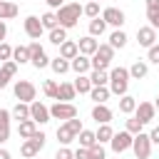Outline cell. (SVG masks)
<instances>
[{
    "mask_svg": "<svg viewBox=\"0 0 159 159\" xmlns=\"http://www.w3.org/2000/svg\"><path fill=\"white\" fill-rule=\"evenodd\" d=\"M10 77H12V75H10V72H7L5 67H0V89H2V87H7V82H10Z\"/></svg>",
    "mask_w": 159,
    "mask_h": 159,
    "instance_id": "46",
    "label": "cell"
},
{
    "mask_svg": "<svg viewBox=\"0 0 159 159\" xmlns=\"http://www.w3.org/2000/svg\"><path fill=\"white\" fill-rule=\"evenodd\" d=\"M84 15H87V17H92V20H94V17H99V2L89 0V2L84 5Z\"/></svg>",
    "mask_w": 159,
    "mask_h": 159,
    "instance_id": "38",
    "label": "cell"
},
{
    "mask_svg": "<svg viewBox=\"0 0 159 159\" xmlns=\"http://www.w3.org/2000/svg\"><path fill=\"white\" fill-rule=\"evenodd\" d=\"M7 137H10V132H0V142H7Z\"/></svg>",
    "mask_w": 159,
    "mask_h": 159,
    "instance_id": "53",
    "label": "cell"
},
{
    "mask_svg": "<svg viewBox=\"0 0 159 159\" xmlns=\"http://www.w3.org/2000/svg\"><path fill=\"white\" fill-rule=\"evenodd\" d=\"M89 154H92V159H107V152H104L102 144H94V147L89 149Z\"/></svg>",
    "mask_w": 159,
    "mask_h": 159,
    "instance_id": "42",
    "label": "cell"
},
{
    "mask_svg": "<svg viewBox=\"0 0 159 159\" xmlns=\"http://www.w3.org/2000/svg\"><path fill=\"white\" fill-rule=\"evenodd\" d=\"M149 62L159 65V45H152V47H149Z\"/></svg>",
    "mask_w": 159,
    "mask_h": 159,
    "instance_id": "45",
    "label": "cell"
},
{
    "mask_svg": "<svg viewBox=\"0 0 159 159\" xmlns=\"http://www.w3.org/2000/svg\"><path fill=\"white\" fill-rule=\"evenodd\" d=\"M109 45H112L114 50H122V47L127 45V32H122V30H114V32L109 35Z\"/></svg>",
    "mask_w": 159,
    "mask_h": 159,
    "instance_id": "32",
    "label": "cell"
},
{
    "mask_svg": "<svg viewBox=\"0 0 159 159\" xmlns=\"http://www.w3.org/2000/svg\"><path fill=\"white\" fill-rule=\"evenodd\" d=\"M77 139H80V147H84V149H92V147L97 144V134L89 132V129H82V132L77 134Z\"/></svg>",
    "mask_w": 159,
    "mask_h": 159,
    "instance_id": "25",
    "label": "cell"
},
{
    "mask_svg": "<svg viewBox=\"0 0 159 159\" xmlns=\"http://www.w3.org/2000/svg\"><path fill=\"white\" fill-rule=\"evenodd\" d=\"M147 20H149V25L157 30V27H159V10H147Z\"/></svg>",
    "mask_w": 159,
    "mask_h": 159,
    "instance_id": "43",
    "label": "cell"
},
{
    "mask_svg": "<svg viewBox=\"0 0 159 159\" xmlns=\"http://www.w3.org/2000/svg\"><path fill=\"white\" fill-rule=\"evenodd\" d=\"M102 20H104L107 25H114L117 30L127 22V20H124V12H122V10H117V7H107V10L102 12Z\"/></svg>",
    "mask_w": 159,
    "mask_h": 159,
    "instance_id": "15",
    "label": "cell"
},
{
    "mask_svg": "<svg viewBox=\"0 0 159 159\" xmlns=\"http://www.w3.org/2000/svg\"><path fill=\"white\" fill-rule=\"evenodd\" d=\"M55 159H75V152H72V149H67V147H62V149H57Z\"/></svg>",
    "mask_w": 159,
    "mask_h": 159,
    "instance_id": "44",
    "label": "cell"
},
{
    "mask_svg": "<svg viewBox=\"0 0 159 159\" xmlns=\"http://www.w3.org/2000/svg\"><path fill=\"white\" fill-rule=\"evenodd\" d=\"M0 2H2V0H0Z\"/></svg>",
    "mask_w": 159,
    "mask_h": 159,
    "instance_id": "56",
    "label": "cell"
},
{
    "mask_svg": "<svg viewBox=\"0 0 159 159\" xmlns=\"http://www.w3.org/2000/svg\"><path fill=\"white\" fill-rule=\"evenodd\" d=\"M15 15H17V5L2 0V2H0V20H10V17H15Z\"/></svg>",
    "mask_w": 159,
    "mask_h": 159,
    "instance_id": "31",
    "label": "cell"
},
{
    "mask_svg": "<svg viewBox=\"0 0 159 159\" xmlns=\"http://www.w3.org/2000/svg\"><path fill=\"white\" fill-rule=\"evenodd\" d=\"M149 75V67H147V62H134L132 67H129V77H134V80H144Z\"/></svg>",
    "mask_w": 159,
    "mask_h": 159,
    "instance_id": "26",
    "label": "cell"
},
{
    "mask_svg": "<svg viewBox=\"0 0 159 159\" xmlns=\"http://www.w3.org/2000/svg\"><path fill=\"white\" fill-rule=\"evenodd\" d=\"M70 67H72V72L84 75V72H89V70H92V60H89L87 55H77V57L70 62Z\"/></svg>",
    "mask_w": 159,
    "mask_h": 159,
    "instance_id": "18",
    "label": "cell"
},
{
    "mask_svg": "<svg viewBox=\"0 0 159 159\" xmlns=\"http://www.w3.org/2000/svg\"><path fill=\"white\" fill-rule=\"evenodd\" d=\"M112 117H114V114H112V109H109L107 104H94V107H92V119H94L97 124H109Z\"/></svg>",
    "mask_w": 159,
    "mask_h": 159,
    "instance_id": "16",
    "label": "cell"
},
{
    "mask_svg": "<svg viewBox=\"0 0 159 159\" xmlns=\"http://www.w3.org/2000/svg\"><path fill=\"white\" fill-rule=\"evenodd\" d=\"M12 60H15L17 65L30 62V47H27V45H17V47H12Z\"/></svg>",
    "mask_w": 159,
    "mask_h": 159,
    "instance_id": "22",
    "label": "cell"
},
{
    "mask_svg": "<svg viewBox=\"0 0 159 159\" xmlns=\"http://www.w3.org/2000/svg\"><path fill=\"white\" fill-rule=\"evenodd\" d=\"M154 109H159V97H157V99H154Z\"/></svg>",
    "mask_w": 159,
    "mask_h": 159,
    "instance_id": "54",
    "label": "cell"
},
{
    "mask_svg": "<svg viewBox=\"0 0 159 159\" xmlns=\"http://www.w3.org/2000/svg\"><path fill=\"white\" fill-rule=\"evenodd\" d=\"M129 87V70L127 67H114L109 72V92L117 97H124Z\"/></svg>",
    "mask_w": 159,
    "mask_h": 159,
    "instance_id": "2",
    "label": "cell"
},
{
    "mask_svg": "<svg viewBox=\"0 0 159 159\" xmlns=\"http://www.w3.org/2000/svg\"><path fill=\"white\" fill-rule=\"evenodd\" d=\"M147 10H159V0H147Z\"/></svg>",
    "mask_w": 159,
    "mask_h": 159,
    "instance_id": "51",
    "label": "cell"
},
{
    "mask_svg": "<svg viewBox=\"0 0 159 159\" xmlns=\"http://www.w3.org/2000/svg\"><path fill=\"white\" fill-rule=\"evenodd\" d=\"M104 30H107V22H104L102 17H94V20H89V35H92V37H97V35H104Z\"/></svg>",
    "mask_w": 159,
    "mask_h": 159,
    "instance_id": "33",
    "label": "cell"
},
{
    "mask_svg": "<svg viewBox=\"0 0 159 159\" xmlns=\"http://www.w3.org/2000/svg\"><path fill=\"white\" fill-rule=\"evenodd\" d=\"M77 55H80V45H77V42L65 40V42L60 45V57H65V60H70V62H72Z\"/></svg>",
    "mask_w": 159,
    "mask_h": 159,
    "instance_id": "19",
    "label": "cell"
},
{
    "mask_svg": "<svg viewBox=\"0 0 159 159\" xmlns=\"http://www.w3.org/2000/svg\"><path fill=\"white\" fill-rule=\"evenodd\" d=\"M50 114L55 117V119H75L77 117V107L72 104V102H55L52 107H50Z\"/></svg>",
    "mask_w": 159,
    "mask_h": 159,
    "instance_id": "9",
    "label": "cell"
},
{
    "mask_svg": "<svg viewBox=\"0 0 159 159\" xmlns=\"http://www.w3.org/2000/svg\"><path fill=\"white\" fill-rule=\"evenodd\" d=\"M45 142H47V137H45V132H35L30 139H25L22 142V147H20V154L25 157V159H32L42 147H45Z\"/></svg>",
    "mask_w": 159,
    "mask_h": 159,
    "instance_id": "4",
    "label": "cell"
},
{
    "mask_svg": "<svg viewBox=\"0 0 159 159\" xmlns=\"http://www.w3.org/2000/svg\"><path fill=\"white\" fill-rule=\"evenodd\" d=\"M40 22H42L45 30H55V27H60V22H57V12H45V15L40 17Z\"/></svg>",
    "mask_w": 159,
    "mask_h": 159,
    "instance_id": "35",
    "label": "cell"
},
{
    "mask_svg": "<svg viewBox=\"0 0 159 159\" xmlns=\"http://www.w3.org/2000/svg\"><path fill=\"white\" fill-rule=\"evenodd\" d=\"M57 87H60V84H57L55 80H45V82H42V92H45L47 97H52V99L57 97Z\"/></svg>",
    "mask_w": 159,
    "mask_h": 159,
    "instance_id": "37",
    "label": "cell"
},
{
    "mask_svg": "<svg viewBox=\"0 0 159 159\" xmlns=\"http://www.w3.org/2000/svg\"><path fill=\"white\" fill-rule=\"evenodd\" d=\"M77 45H80V55H87V57H92V55H94V52L99 50V42H97V40L92 37V35L82 37V40H80Z\"/></svg>",
    "mask_w": 159,
    "mask_h": 159,
    "instance_id": "17",
    "label": "cell"
},
{
    "mask_svg": "<svg viewBox=\"0 0 159 159\" xmlns=\"http://www.w3.org/2000/svg\"><path fill=\"white\" fill-rule=\"evenodd\" d=\"M45 2H47L50 7H57V10H60V7L65 5V0H45Z\"/></svg>",
    "mask_w": 159,
    "mask_h": 159,
    "instance_id": "50",
    "label": "cell"
},
{
    "mask_svg": "<svg viewBox=\"0 0 159 159\" xmlns=\"http://www.w3.org/2000/svg\"><path fill=\"white\" fill-rule=\"evenodd\" d=\"M94 134H97V144H104V142H112L114 129H112L109 124H99V129H97Z\"/></svg>",
    "mask_w": 159,
    "mask_h": 159,
    "instance_id": "30",
    "label": "cell"
},
{
    "mask_svg": "<svg viewBox=\"0 0 159 159\" xmlns=\"http://www.w3.org/2000/svg\"><path fill=\"white\" fill-rule=\"evenodd\" d=\"M65 40H67V30H65V27H55V30H50V42H52V45L60 47Z\"/></svg>",
    "mask_w": 159,
    "mask_h": 159,
    "instance_id": "36",
    "label": "cell"
},
{
    "mask_svg": "<svg viewBox=\"0 0 159 159\" xmlns=\"http://www.w3.org/2000/svg\"><path fill=\"white\" fill-rule=\"evenodd\" d=\"M137 42L142 45V47H152V45H157V30L152 27V25H147V27H139L137 30Z\"/></svg>",
    "mask_w": 159,
    "mask_h": 159,
    "instance_id": "13",
    "label": "cell"
},
{
    "mask_svg": "<svg viewBox=\"0 0 159 159\" xmlns=\"http://www.w3.org/2000/svg\"><path fill=\"white\" fill-rule=\"evenodd\" d=\"M75 89H77L80 94H87V92H92V82H89V77H84V75H77V80H75Z\"/></svg>",
    "mask_w": 159,
    "mask_h": 159,
    "instance_id": "34",
    "label": "cell"
},
{
    "mask_svg": "<svg viewBox=\"0 0 159 159\" xmlns=\"http://www.w3.org/2000/svg\"><path fill=\"white\" fill-rule=\"evenodd\" d=\"M132 142H134V134H129L127 129L124 132H114V137H112V152L119 157L122 152H127V149H132Z\"/></svg>",
    "mask_w": 159,
    "mask_h": 159,
    "instance_id": "10",
    "label": "cell"
},
{
    "mask_svg": "<svg viewBox=\"0 0 159 159\" xmlns=\"http://www.w3.org/2000/svg\"><path fill=\"white\" fill-rule=\"evenodd\" d=\"M27 47H30V62H32V67H35V70H42V67H47V65L52 62V60L45 55V50H42V45H40L37 40H35V42H30Z\"/></svg>",
    "mask_w": 159,
    "mask_h": 159,
    "instance_id": "8",
    "label": "cell"
},
{
    "mask_svg": "<svg viewBox=\"0 0 159 159\" xmlns=\"http://www.w3.org/2000/svg\"><path fill=\"white\" fill-rule=\"evenodd\" d=\"M94 2H99V0H94Z\"/></svg>",
    "mask_w": 159,
    "mask_h": 159,
    "instance_id": "55",
    "label": "cell"
},
{
    "mask_svg": "<svg viewBox=\"0 0 159 159\" xmlns=\"http://www.w3.org/2000/svg\"><path fill=\"white\" fill-rule=\"evenodd\" d=\"M0 60H2V62L12 60V47H10L7 42H0Z\"/></svg>",
    "mask_w": 159,
    "mask_h": 159,
    "instance_id": "41",
    "label": "cell"
},
{
    "mask_svg": "<svg viewBox=\"0 0 159 159\" xmlns=\"http://www.w3.org/2000/svg\"><path fill=\"white\" fill-rule=\"evenodd\" d=\"M109 87H92V92H89V97L97 102V104H104L107 99H109Z\"/></svg>",
    "mask_w": 159,
    "mask_h": 159,
    "instance_id": "29",
    "label": "cell"
},
{
    "mask_svg": "<svg viewBox=\"0 0 159 159\" xmlns=\"http://www.w3.org/2000/svg\"><path fill=\"white\" fill-rule=\"evenodd\" d=\"M149 139H152V144H159V127H154L149 132Z\"/></svg>",
    "mask_w": 159,
    "mask_h": 159,
    "instance_id": "48",
    "label": "cell"
},
{
    "mask_svg": "<svg viewBox=\"0 0 159 159\" xmlns=\"http://www.w3.org/2000/svg\"><path fill=\"white\" fill-rule=\"evenodd\" d=\"M154 114H157V109H154V104H152V102H139V104H137L134 117H137L142 124H149V122L154 119Z\"/></svg>",
    "mask_w": 159,
    "mask_h": 159,
    "instance_id": "14",
    "label": "cell"
},
{
    "mask_svg": "<svg viewBox=\"0 0 159 159\" xmlns=\"http://www.w3.org/2000/svg\"><path fill=\"white\" fill-rule=\"evenodd\" d=\"M0 159H10V152L7 149H0Z\"/></svg>",
    "mask_w": 159,
    "mask_h": 159,
    "instance_id": "52",
    "label": "cell"
},
{
    "mask_svg": "<svg viewBox=\"0 0 159 159\" xmlns=\"http://www.w3.org/2000/svg\"><path fill=\"white\" fill-rule=\"evenodd\" d=\"M142 127H144V124H142V122H139L137 117H132V119H127V132H129V134H134V137H137V134L142 132Z\"/></svg>",
    "mask_w": 159,
    "mask_h": 159,
    "instance_id": "39",
    "label": "cell"
},
{
    "mask_svg": "<svg viewBox=\"0 0 159 159\" xmlns=\"http://www.w3.org/2000/svg\"><path fill=\"white\" fill-rule=\"evenodd\" d=\"M82 132V122L75 117V119H67L65 124H60L57 127V139H60V144L62 147H67L72 139H77V134Z\"/></svg>",
    "mask_w": 159,
    "mask_h": 159,
    "instance_id": "3",
    "label": "cell"
},
{
    "mask_svg": "<svg viewBox=\"0 0 159 159\" xmlns=\"http://www.w3.org/2000/svg\"><path fill=\"white\" fill-rule=\"evenodd\" d=\"M132 149H134L137 159H149V154H152V139H149V134L139 132L134 137V142H132Z\"/></svg>",
    "mask_w": 159,
    "mask_h": 159,
    "instance_id": "7",
    "label": "cell"
},
{
    "mask_svg": "<svg viewBox=\"0 0 159 159\" xmlns=\"http://www.w3.org/2000/svg\"><path fill=\"white\" fill-rule=\"evenodd\" d=\"M75 159H92V154H89V149H84V147H80V149L75 152Z\"/></svg>",
    "mask_w": 159,
    "mask_h": 159,
    "instance_id": "47",
    "label": "cell"
},
{
    "mask_svg": "<svg viewBox=\"0 0 159 159\" xmlns=\"http://www.w3.org/2000/svg\"><path fill=\"white\" fill-rule=\"evenodd\" d=\"M50 117H52V114H50V107H45L42 102L35 99V102L30 104V119H32L35 124H47Z\"/></svg>",
    "mask_w": 159,
    "mask_h": 159,
    "instance_id": "11",
    "label": "cell"
},
{
    "mask_svg": "<svg viewBox=\"0 0 159 159\" xmlns=\"http://www.w3.org/2000/svg\"><path fill=\"white\" fill-rule=\"evenodd\" d=\"M89 82H92V87H107V82H109V72H104V70H92Z\"/></svg>",
    "mask_w": 159,
    "mask_h": 159,
    "instance_id": "23",
    "label": "cell"
},
{
    "mask_svg": "<svg viewBox=\"0 0 159 159\" xmlns=\"http://www.w3.org/2000/svg\"><path fill=\"white\" fill-rule=\"evenodd\" d=\"M80 15H84V7L80 2H67V5H62L57 10V22H60V27L70 30V27H75L80 22Z\"/></svg>",
    "mask_w": 159,
    "mask_h": 159,
    "instance_id": "1",
    "label": "cell"
},
{
    "mask_svg": "<svg viewBox=\"0 0 159 159\" xmlns=\"http://www.w3.org/2000/svg\"><path fill=\"white\" fill-rule=\"evenodd\" d=\"M112 60H114V47L112 45H99V50L92 55V70H104L107 72Z\"/></svg>",
    "mask_w": 159,
    "mask_h": 159,
    "instance_id": "5",
    "label": "cell"
},
{
    "mask_svg": "<svg viewBox=\"0 0 159 159\" xmlns=\"http://www.w3.org/2000/svg\"><path fill=\"white\" fill-rule=\"evenodd\" d=\"M5 35H7V25L5 20H0V42H5Z\"/></svg>",
    "mask_w": 159,
    "mask_h": 159,
    "instance_id": "49",
    "label": "cell"
},
{
    "mask_svg": "<svg viewBox=\"0 0 159 159\" xmlns=\"http://www.w3.org/2000/svg\"><path fill=\"white\" fill-rule=\"evenodd\" d=\"M119 112H122V114H132V112H137V99L129 97V94L119 97Z\"/></svg>",
    "mask_w": 159,
    "mask_h": 159,
    "instance_id": "27",
    "label": "cell"
},
{
    "mask_svg": "<svg viewBox=\"0 0 159 159\" xmlns=\"http://www.w3.org/2000/svg\"><path fill=\"white\" fill-rule=\"evenodd\" d=\"M50 67H52V72H55V75H65L67 70H72V67H70V60H65V57H60V55L50 62Z\"/></svg>",
    "mask_w": 159,
    "mask_h": 159,
    "instance_id": "28",
    "label": "cell"
},
{
    "mask_svg": "<svg viewBox=\"0 0 159 159\" xmlns=\"http://www.w3.org/2000/svg\"><path fill=\"white\" fill-rule=\"evenodd\" d=\"M37 132V124L32 122V119H25V122H17V134L22 137V139H30L32 134Z\"/></svg>",
    "mask_w": 159,
    "mask_h": 159,
    "instance_id": "21",
    "label": "cell"
},
{
    "mask_svg": "<svg viewBox=\"0 0 159 159\" xmlns=\"http://www.w3.org/2000/svg\"><path fill=\"white\" fill-rule=\"evenodd\" d=\"M75 84H70V82H60V87H57V102H70V99H75Z\"/></svg>",
    "mask_w": 159,
    "mask_h": 159,
    "instance_id": "20",
    "label": "cell"
},
{
    "mask_svg": "<svg viewBox=\"0 0 159 159\" xmlns=\"http://www.w3.org/2000/svg\"><path fill=\"white\" fill-rule=\"evenodd\" d=\"M25 32H27V37L40 40V35L45 32V27H42V22H40L37 15H27V17H25Z\"/></svg>",
    "mask_w": 159,
    "mask_h": 159,
    "instance_id": "12",
    "label": "cell"
},
{
    "mask_svg": "<svg viewBox=\"0 0 159 159\" xmlns=\"http://www.w3.org/2000/svg\"><path fill=\"white\" fill-rule=\"evenodd\" d=\"M35 94H37V89H35L32 82H27V80H17L15 82V97H17V102L32 104L35 102Z\"/></svg>",
    "mask_w": 159,
    "mask_h": 159,
    "instance_id": "6",
    "label": "cell"
},
{
    "mask_svg": "<svg viewBox=\"0 0 159 159\" xmlns=\"http://www.w3.org/2000/svg\"><path fill=\"white\" fill-rule=\"evenodd\" d=\"M12 119H17V122H25V119H30V104H25V102H17L15 107H12Z\"/></svg>",
    "mask_w": 159,
    "mask_h": 159,
    "instance_id": "24",
    "label": "cell"
},
{
    "mask_svg": "<svg viewBox=\"0 0 159 159\" xmlns=\"http://www.w3.org/2000/svg\"><path fill=\"white\" fill-rule=\"evenodd\" d=\"M10 119L12 114L7 109H0V132H10Z\"/></svg>",
    "mask_w": 159,
    "mask_h": 159,
    "instance_id": "40",
    "label": "cell"
}]
</instances>
